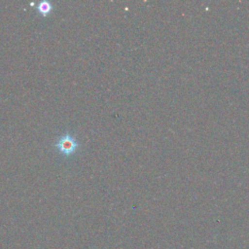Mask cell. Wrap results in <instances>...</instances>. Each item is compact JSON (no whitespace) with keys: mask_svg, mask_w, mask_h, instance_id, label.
I'll return each mask as SVG.
<instances>
[{"mask_svg":"<svg viewBox=\"0 0 249 249\" xmlns=\"http://www.w3.org/2000/svg\"><path fill=\"white\" fill-rule=\"evenodd\" d=\"M56 147L63 155L70 156L76 151V149L78 147V143L76 142L75 138L72 135L67 133V134H65L64 136H62L58 140Z\"/></svg>","mask_w":249,"mask_h":249,"instance_id":"6da1fadb","label":"cell"},{"mask_svg":"<svg viewBox=\"0 0 249 249\" xmlns=\"http://www.w3.org/2000/svg\"><path fill=\"white\" fill-rule=\"evenodd\" d=\"M52 9H53L52 4H51L50 2H47V1H42V2H40V3L38 4V6H37L38 12H39L41 15H43V16L48 15V14L52 11Z\"/></svg>","mask_w":249,"mask_h":249,"instance_id":"7a4b0ae2","label":"cell"}]
</instances>
